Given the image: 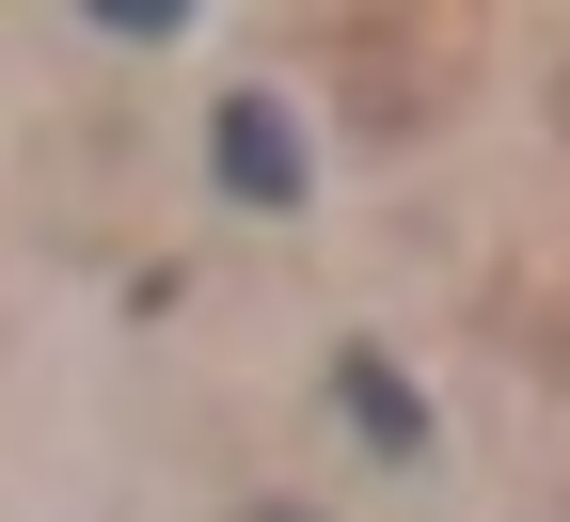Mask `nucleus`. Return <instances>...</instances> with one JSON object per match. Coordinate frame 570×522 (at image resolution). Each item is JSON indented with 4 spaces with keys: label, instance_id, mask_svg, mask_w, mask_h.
<instances>
[{
    "label": "nucleus",
    "instance_id": "f257e3e1",
    "mask_svg": "<svg viewBox=\"0 0 570 522\" xmlns=\"http://www.w3.org/2000/svg\"><path fill=\"white\" fill-rule=\"evenodd\" d=\"M223 175H238V206H302V142L269 96H223Z\"/></svg>",
    "mask_w": 570,
    "mask_h": 522
}]
</instances>
